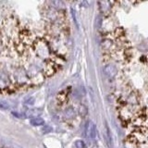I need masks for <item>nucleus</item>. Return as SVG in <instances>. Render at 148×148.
<instances>
[{
	"instance_id": "obj_3",
	"label": "nucleus",
	"mask_w": 148,
	"mask_h": 148,
	"mask_svg": "<svg viewBox=\"0 0 148 148\" xmlns=\"http://www.w3.org/2000/svg\"><path fill=\"white\" fill-rule=\"evenodd\" d=\"M36 51L38 52V55L42 58L47 57L49 55V49L47 47V45L44 43L38 44V46H36Z\"/></svg>"
},
{
	"instance_id": "obj_4",
	"label": "nucleus",
	"mask_w": 148,
	"mask_h": 148,
	"mask_svg": "<svg viewBox=\"0 0 148 148\" xmlns=\"http://www.w3.org/2000/svg\"><path fill=\"white\" fill-rule=\"evenodd\" d=\"M63 115L66 119H73L74 116H75V110H74L72 106H68V108L65 109Z\"/></svg>"
},
{
	"instance_id": "obj_5",
	"label": "nucleus",
	"mask_w": 148,
	"mask_h": 148,
	"mask_svg": "<svg viewBox=\"0 0 148 148\" xmlns=\"http://www.w3.org/2000/svg\"><path fill=\"white\" fill-rule=\"evenodd\" d=\"M31 124L32 126L34 127H37V126H42V125L45 124V120L40 118V117H35V118H32L31 120H30Z\"/></svg>"
},
{
	"instance_id": "obj_1",
	"label": "nucleus",
	"mask_w": 148,
	"mask_h": 148,
	"mask_svg": "<svg viewBox=\"0 0 148 148\" xmlns=\"http://www.w3.org/2000/svg\"><path fill=\"white\" fill-rule=\"evenodd\" d=\"M104 72H105V75L108 77L110 80L114 79L118 74V69L117 67L115 66L113 64H108L104 68Z\"/></svg>"
},
{
	"instance_id": "obj_8",
	"label": "nucleus",
	"mask_w": 148,
	"mask_h": 148,
	"mask_svg": "<svg viewBox=\"0 0 148 148\" xmlns=\"http://www.w3.org/2000/svg\"><path fill=\"white\" fill-rule=\"evenodd\" d=\"M9 108L8 104L5 101H0V108L1 109H8Z\"/></svg>"
},
{
	"instance_id": "obj_7",
	"label": "nucleus",
	"mask_w": 148,
	"mask_h": 148,
	"mask_svg": "<svg viewBox=\"0 0 148 148\" xmlns=\"http://www.w3.org/2000/svg\"><path fill=\"white\" fill-rule=\"evenodd\" d=\"M24 103L26 105H34V97H32V96L27 97V98L24 100Z\"/></svg>"
},
{
	"instance_id": "obj_6",
	"label": "nucleus",
	"mask_w": 148,
	"mask_h": 148,
	"mask_svg": "<svg viewBox=\"0 0 148 148\" xmlns=\"http://www.w3.org/2000/svg\"><path fill=\"white\" fill-rule=\"evenodd\" d=\"M75 145L77 148H85V143L82 140H78L75 142Z\"/></svg>"
},
{
	"instance_id": "obj_9",
	"label": "nucleus",
	"mask_w": 148,
	"mask_h": 148,
	"mask_svg": "<svg viewBox=\"0 0 148 148\" xmlns=\"http://www.w3.org/2000/svg\"><path fill=\"white\" fill-rule=\"evenodd\" d=\"M12 115L17 117L18 119H24L25 118V115L22 114V113H18V112H12Z\"/></svg>"
},
{
	"instance_id": "obj_2",
	"label": "nucleus",
	"mask_w": 148,
	"mask_h": 148,
	"mask_svg": "<svg viewBox=\"0 0 148 148\" xmlns=\"http://www.w3.org/2000/svg\"><path fill=\"white\" fill-rule=\"evenodd\" d=\"M85 133L88 137H90L92 139L95 138L96 136V128L94 122L88 121L85 125Z\"/></svg>"
}]
</instances>
